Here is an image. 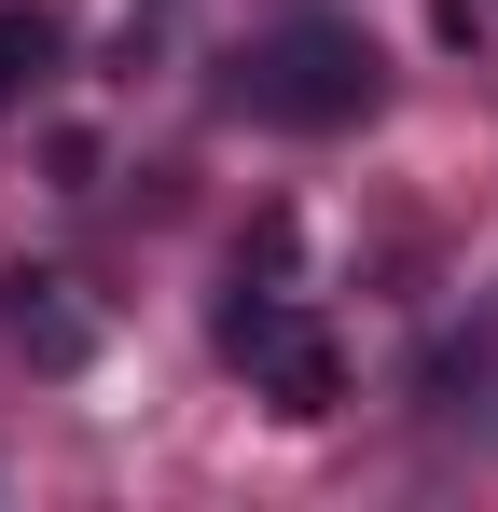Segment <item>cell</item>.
Here are the masks:
<instances>
[{"mask_svg":"<svg viewBox=\"0 0 498 512\" xmlns=\"http://www.w3.org/2000/svg\"><path fill=\"white\" fill-rule=\"evenodd\" d=\"M14 333H28V360H42V374H70V360H83V319L56 305V277H14Z\"/></svg>","mask_w":498,"mask_h":512,"instance_id":"277c9868","label":"cell"},{"mask_svg":"<svg viewBox=\"0 0 498 512\" xmlns=\"http://www.w3.org/2000/svg\"><path fill=\"white\" fill-rule=\"evenodd\" d=\"M443 42H457V56H485V42H498V0H443Z\"/></svg>","mask_w":498,"mask_h":512,"instance_id":"5b68a950","label":"cell"},{"mask_svg":"<svg viewBox=\"0 0 498 512\" xmlns=\"http://www.w3.org/2000/svg\"><path fill=\"white\" fill-rule=\"evenodd\" d=\"M56 42H70V28H56L42 0H14V14H0V111H14V97H28L42 70H56Z\"/></svg>","mask_w":498,"mask_h":512,"instance_id":"3957f363","label":"cell"},{"mask_svg":"<svg viewBox=\"0 0 498 512\" xmlns=\"http://www.w3.org/2000/svg\"><path fill=\"white\" fill-rule=\"evenodd\" d=\"M236 97L263 125H291V139H332V125H360L374 111V42L346 28V14H291V28H263L249 42Z\"/></svg>","mask_w":498,"mask_h":512,"instance_id":"6da1fadb","label":"cell"},{"mask_svg":"<svg viewBox=\"0 0 498 512\" xmlns=\"http://www.w3.org/2000/svg\"><path fill=\"white\" fill-rule=\"evenodd\" d=\"M222 360H236L249 388H277V416H332V388H346V360L305 305H277V291H236L222 305Z\"/></svg>","mask_w":498,"mask_h":512,"instance_id":"7a4b0ae2","label":"cell"}]
</instances>
